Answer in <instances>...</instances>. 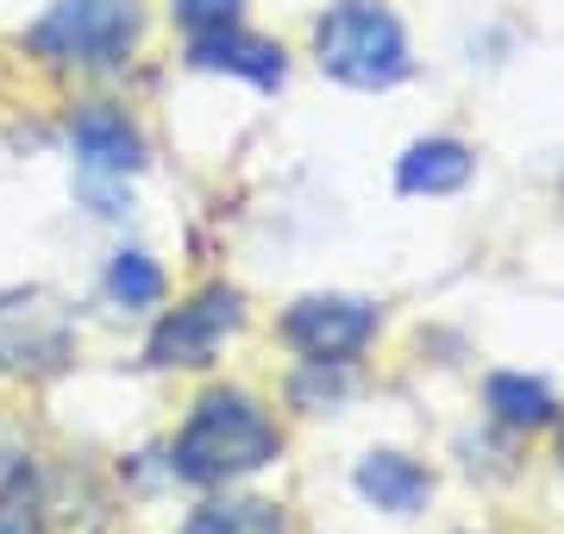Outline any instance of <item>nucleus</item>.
I'll return each instance as SVG.
<instances>
[{"instance_id": "nucleus-1", "label": "nucleus", "mask_w": 564, "mask_h": 534, "mask_svg": "<svg viewBox=\"0 0 564 534\" xmlns=\"http://www.w3.org/2000/svg\"><path fill=\"white\" fill-rule=\"evenodd\" d=\"M276 447L282 440L270 428V415L245 391H207L195 403V415H188V428L176 434L170 466L188 484H232L245 472H263L276 459Z\"/></svg>"}, {"instance_id": "nucleus-2", "label": "nucleus", "mask_w": 564, "mask_h": 534, "mask_svg": "<svg viewBox=\"0 0 564 534\" xmlns=\"http://www.w3.org/2000/svg\"><path fill=\"white\" fill-rule=\"evenodd\" d=\"M314 51H321V70L339 76L345 88H389L408 76V39L395 13L377 0H339L314 32Z\"/></svg>"}, {"instance_id": "nucleus-3", "label": "nucleus", "mask_w": 564, "mask_h": 534, "mask_svg": "<svg viewBox=\"0 0 564 534\" xmlns=\"http://www.w3.org/2000/svg\"><path fill=\"white\" fill-rule=\"evenodd\" d=\"M139 39V7L132 0H57L25 44L51 63H82V70H107L120 63Z\"/></svg>"}, {"instance_id": "nucleus-4", "label": "nucleus", "mask_w": 564, "mask_h": 534, "mask_svg": "<svg viewBox=\"0 0 564 534\" xmlns=\"http://www.w3.org/2000/svg\"><path fill=\"white\" fill-rule=\"evenodd\" d=\"M76 352V321L57 296L44 289H13L0 296V371L13 377H51Z\"/></svg>"}, {"instance_id": "nucleus-5", "label": "nucleus", "mask_w": 564, "mask_h": 534, "mask_svg": "<svg viewBox=\"0 0 564 534\" xmlns=\"http://www.w3.org/2000/svg\"><path fill=\"white\" fill-rule=\"evenodd\" d=\"M377 333V309L358 296H302L282 314V340L302 352L307 365H345L358 359Z\"/></svg>"}, {"instance_id": "nucleus-6", "label": "nucleus", "mask_w": 564, "mask_h": 534, "mask_svg": "<svg viewBox=\"0 0 564 534\" xmlns=\"http://www.w3.org/2000/svg\"><path fill=\"white\" fill-rule=\"evenodd\" d=\"M245 321V302H239V289H202L195 302H182L176 314H163L158 333H151V365H207L214 352H220V340Z\"/></svg>"}, {"instance_id": "nucleus-7", "label": "nucleus", "mask_w": 564, "mask_h": 534, "mask_svg": "<svg viewBox=\"0 0 564 534\" xmlns=\"http://www.w3.org/2000/svg\"><path fill=\"white\" fill-rule=\"evenodd\" d=\"M188 63L195 70H232V76H251L258 88L282 83V44L270 39H245L239 25H214V32H188Z\"/></svg>"}, {"instance_id": "nucleus-8", "label": "nucleus", "mask_w": 564, "mask_h": 534, "mask_svg": "<svg viewBox=\"0 0 564 534\" xmlns=\"http://www.w3.org/2000/svg\"><path fill=\"white\" fill-rule=\"evenodd\" d=\"M69 145H76L82 170H95V177H126V170L144 164V139L113 107H82L69 120Z\"/></svg>"}, {"instance_id": "nucleus-9", "label": "nucleus", "mask_w": 564, "mask_h": 534, "mask_svg": "<svg viewBox=\"0 0 564 534\" xmlns=\"http://www.w3.org/2000/svg\"><path fill=\"white\" fill-rule=\"evenodd\" d=\"M358 491L389 515H414L426 496H433V478H426L414 459H402V452H370L358 466Z\"/></svg>"}, {"instance_id": "nucleus-10", "label": "nucleus", "mask_w": 564, "mask_h": 534, "mask_svg": "<svg viewBox=\"0 0 564 534\" xmlns=\"http://www.w3.org/2000/svg\"><path fill=\"white\" fill-rule=\"evenodd\" d=\"M470 183V151L458 139H421L395 170V189L402 195H452V189Z\"/></svg>"}, {"instance_id": "nucleus-11", "label": "nucleus", "mask_w": 564, "mask_h": 534, "mask_svg": "<svg viewBox=\"0 0 564 534\" xmlns=\"http://www.w3.org/2000/svg\"><path fill=\"white\" fill-rule=\"evenodd\" d=\"M182 534H289V528H282V510L263 503V496H220V503H202L188 515Z\"/></svg>"}, {"instance_id": "nucleus-12", "label": "nucleus", "mask_w": 564, "mask_h": 534, "mask_svg": "<svg viewBox=\"0 0 564 534\" xmlns=\"http://www.w3.org/2000/svg\"><path fill=\"white\" fill-rule=\"evenodd\" d=\"M489 409H496V421H508V428H540V421H552V391L545 384H533V377H489Z\"/></svg>"}, {"instance_id": "nucleus-13", "label": "nucleus", "mask_w": 564, "mask_h": 534, "mask_svg": "<svg viewBox=\"0 0 564 534\" xmlns=\"http://www.w3.org/2000/svg\"><path fill=\"white\" fill-rule=\"evenodd\" d=\"M107 296L126 302V309H158L163 302V270L144 258V252H120L113 270H107Z\"/></svg>"}, {"instance_id": "nucleus-14", "label": "nucleus", "mask_w": 564, "mask_h": 534, "mask_svg": "<svg viewBox=\"0 0 564 534\" xmlns=\"http://www.w3.org/2000/svg\"><path fill=\"white\" fill-rule=\"evenodd\" d=\"M245 0H176V20L188 32H214V25H239Z\"/></svg>"}, {"instance_id": "nucleus-15", "label": "nucleus", "mask_w": 564, "mask_h": 534, "mask_svg": "<svg viewBox=\"0 0 564 534\" xmlns=\"http://www.w3.org/2000/svg\"><path fill=\"white\" fill-rule=\"evenodd\" d=\"M0 534H39L32 510H20V496H0Z\"/></svg>"}]
</instances>
